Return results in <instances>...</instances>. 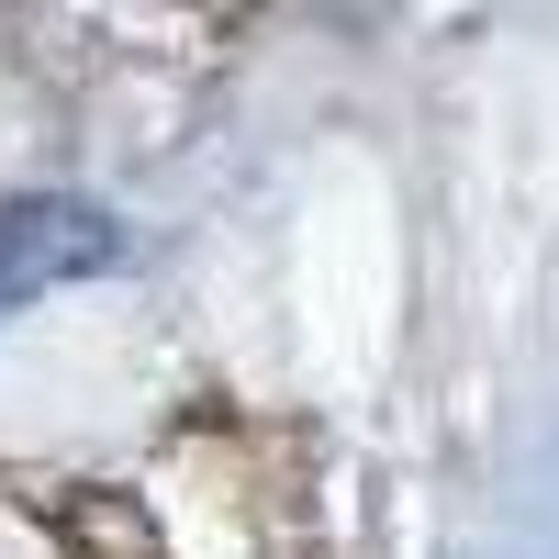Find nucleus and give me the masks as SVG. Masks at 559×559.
Instances as JSON below:
<instances>
[{
	"label": "nucleus",
	"mask_w": 559,
	"mask_h": 559,
	"mask_svg": "<svg viewBox=\"0 0 559 559\" xmlns=\"http://www.w3.org/2000/svg\"><path fill=\"white\" fill-rule=\"evenodd\" d=\"M123 258V224L79 191H34V202H0V313H23L34 292L57 280H90Z\"/></svg>",
	"instance_id": "f257e3e1"
}]
</instances>
